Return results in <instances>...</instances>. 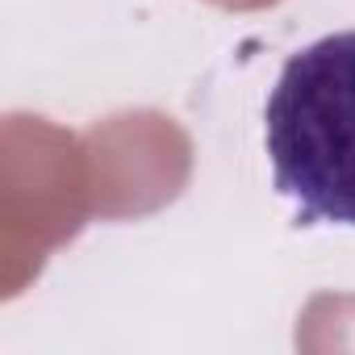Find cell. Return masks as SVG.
<instances>
[{"mask_svg": "<svg viewBox=\"0 0 355 355\" xmlns=\"http://www.w3.org/2000/svg\"><path fill=\"white\" fill-rule=\"evenodd\" d=\"M263 142L276 193L305 222L355 226V30L288 55L268 92Z\"/></svg>", "mask_w": 355, "mask_h": 355, "instance_id": "6da1fadb", "label": "cell"}]
</instances>
